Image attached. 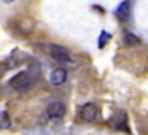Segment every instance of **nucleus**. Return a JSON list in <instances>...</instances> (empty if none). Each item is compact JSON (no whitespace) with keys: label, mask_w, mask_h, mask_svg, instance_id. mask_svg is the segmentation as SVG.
<instances>
[{"label":"nucleus","mask_w":148,"mask_h":135,"mask_svg":"<svg viewBox=\"0 0 148 135\" xmlns=\"http://www.w3.org/2000/svg\"><path fill=\"white\" fill-rule=\"evenodd\" d=\"M49 55H51V58H53V60H56V62H60V64L71 62V55H69V51L64 47V45L53 43L49 47Z\"/></svg>","instance_id":"obj_2"},{"label":"nucleus","mask_w":148,"mask_h":135,"mask_svg":"<svg viewBox=\"0 0 148 135\" xmlns=\"http://www.w3.org/2000/svg\"><path fill=\"white\" fill-rule=\"evenodd\" d=\"M124 45H127V47H137V45H141V40H139L135 34L127 32L126 36H124Z\"/></svg>","instance_id":"obj_7"},{"label":"nucleus","mask_w":148,"mask_h":135,"mask_svg":"<svg viewBox=\"0 0 148 135\" xmlns=\"http://www.w3.org/2000/svg\"><path fill=\"white\" fill-rule=\"evenodd\" d=\"M114 13H116V17H118L120 21H126V19L131 15V0H124V2L114 10Z\"/></svg>","instance_id":"obj_6"},{"label":"nucleus","mask_w":148,"mask_h":135,"mask_svg":"<svg viewBox=\"0 0 148 135\" xmlns=\"http://www.w3.org/2000/svg\"><path fill=\"white\" fill-rule=\"evenodd\" d=\"M10 86L17 92H25L32 86V77H30L28 71H19L17 75H13L10 79Z\"/></svg>","instance_id":"obj_1"},{"label":"nucleus","mask_w":148,"mask_h":135,"mask_svg":"<svg viewBox=\"0 0 148 135\" xmlns=\"http://www.w3.org/2000/svg\"><path fill=\"white\" fill-rule=\"evenodd\" d=\"M8 126H10V114L6 111H2L0 113V128H8Z\"/></svg>","instance_id":"obj_8"},{"label":"nucleus","mask_w":148,"mask_h":135,"mask_svg":"<svg viewBox=\"0 0 148 135\" xmlns=\"http://www.w3.org/2000/svg\"><path fill=\"white\" fill-rule=\"evenodd\" d=\"M4 4H11V2H15V0H2Z\"/></svg>","instance_id":"obj_10"},{"label":"nucleus","mask_w":148,"mask_h":135,"mask_svg":"<svg viewBox=\"0 0 148 135\" xmlns=\"http://www.w3.org/2000/svg\"><path fill=\"white\" fill-rule=\"evenodd\" d=\"M109 40H111V34H107V32H103V34H101V36H99V41H98V43H99V47L101 49H103V45L105 43H107V41Z\"/></svg>","instance_id":"obj_9"},{"label":"nucleus","mask_w":148,"mask_h":135,"mask_svg":"<svg viewBox=\"0 0 148 135\" xmlns=\"http://www.w3.org/2000/svg\"><path fill=\"white\" fill-rule=\"evenodd\" d=\"M64 114H66V105L62 101H51L47 105V116L49 118L58 120V118H62Z\"/></svg>","instance_id":"obj_4"},{"label":"nucleus","mask_w":148,"mask_h":135,"mask_svg":"<svg viewBox=\"0 0 148 135\" xmlns=\"http://www.w3.org/2000/svg\"><path fill=\"white\" fill-rule=\"evenodd\" d=\"M66 79H68V71H66L64 68H56V69H53V71H51V75H49L51 84H54V86L62 84Z\"/></svg>","instance_id":"obj_5"},{"label":"nucleus","mask_w":148,"mask_h":135,"mask_svg":"<svg viewBox=\"0 0 148 135\" xmlns=\"http://www.w3.org/2000/svg\"><path fill=\"white\" fill-rule=\"evenodd\" d=\"M98 113L99 111H98V105H96V103H84L81 113H79V116H81L83 122H94L96 118H98Z\"/></svg>","instance_id":"obj_3"}]
</instances>
